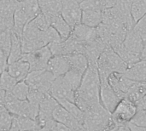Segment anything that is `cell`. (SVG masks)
<instances>
[{
  "instance_id": "obj_2",
  "label": "cell",
  "mask_w": 146,
  "mask_h": 131,
  "mask_svg": "<svg viewBox=\"0 0 146 131\" xmlns=\"http://www.w3.org/2000/svg\"><path fill=\"white\" fill-rule=\"evenodd\" d=\"M82 128L85 131H109L115 124L112 121L111 113L102 104L96 105L84 112Z\"/></svg>"
},
{
  "instance_id": "obj_9",
  "label": "cell",
  "mask_w": 146,
  "mask_h": 131,
  "mask_svg": "<svg viewBox=\"0 0 146 131\" xmlns=\"http://www.w3.org/2000/svg\"><path fill=\"white\" fill-rule=\"evenodd\" d=\"M62 16L73 29L81 23L82 9L77 0H62Z\"/></svg>"
},
{
  "instance_id": "obj_49",
  "label": "cell",
  "mask_w": 146,
  "mask_h": 131,
  "mask_svg": "<svg viewBox=\"0 0 146 131\" xmlns=\"http://www.w3.org/2000/svg\"><path fill=\"white\" fill-rule=\"evenodd\" d=\"M28 131H38V130H28Z\"/></svg>"
},
{
  "instance_id": "obj_22",
  "label": "cell",
  "mask_w": 146,
  "mask_h": 131,
  "mask_svg": "<svg viewBox=\"0 0 146 131\" xmlns=\"http://www.w3.org/2000/svg\"><path fill=\"white\" fill-rule=\"evenodd\" d=\"M65 57L68 62L70 69H74L84 73L89 66L88 60L82 54H72L65 55Z\"/></svg>"
},
{
  "instance_id": "obj_10",
  "label": "cell",
  "mask_w": 146,
  "mask_h": 131,
  "mask_svg": "<svg viewBox=\"0 0 146 131\" xmlns=\"http://www.w3.org/2000/svg\"><path fill=\"white\" fill-rule=\"evenodd\" d=\"M49 95H50L56 101L67 100L74 102L75 92L66 83L62 76L55 78L50 90Z\"/></svg>"
},
{
  "instance_id": "obj_21",
  "label": "cell",
  "mask_w": 146,
  "mask_h": 131,
  "mask_svg": "<svg viewBox=\"0 0 146 131\" xmlns=\"http://www.w3.org/2000/svg\"><path fill=\"white\" fill-rule=\"evenodd\" d=\"M103 21V11L100 10H82L81 23L96 28Z\"/></svg>"
},
{
  "instance_id": "obj_13",
  "label": "cell",
  "mask_w": 146,
  "mask_h": 131,
  "mask_svg": "<svg viewBox=\"0 0 146 131\" xmlns=\"http://www.w3.org/2000/svg\"><path fill=\"white\" fill-rule=\"evenodd\" d=\"M52 118L56 122L63 124L72 131L83 130L82 125L61 105H58L55 108L52 113Z\"/></svg>"
},
{
  "instance_id": "obj_38",
  "label": "cell",
  "mask_w": 146,
  "mask_h": 131,
  "mask_svg": "<svg viewBox=\"0 0 146 131\" xmlns=\"http://www.w3.org/2000/svg\"><path fill=\"white\" fill-rule=\"evenodd\" d=\"M33 26H35L37 28L40 29L41 31H46L47 28L50 26V24L47 20V19L45 18V16L40 12L32 21H30Z\"/></svg>"
},
{
  "instance_id": "obj_46",
  "label": "cell",
  "mask_w": 146,
  "mask_h": 131,
  "mask_svg": "<svg viewBox=\"0 0 146 131\" xmlns=\"http://www.w3.org/2000/svg\"><path fill=\"white\" fill-rule=\"evenodd\" d=\"M9 131H20L16 123H15V118H14V120H13V123H12V125L10 127V129L9 130Z\"/></svg>"
},
{
  "instance_id": "obj_32",
  "label": "cell",
  "mask_w": 146,
  "mask_h": 131,
  "mask_svg": "<svg viewBox=\"0 0 146 131\" xmlns=\"http://www.w3.org/2000/svg\"><path fill=\"white\" fill-rule=\"evenodd\" d=\"M11 46V30L0 31V49L9 56Z\"/></svg>"
},
{
  "instance_id": "obj_6",
  "label": "cell",
  "mask_w": 146,
  "mask_h": 131,
  "mask_svg": "<svg viewBox=\"0 0 146 131\" xmlns=\"http://www.w3.org/2000/svg\"><path fill=\"white\" fill-rule=\"evenodd\" d=\"M55 77L46 69L32 71L24 80L30 89L41 91L44 94H49Z\"/></svg>"
},
{
  "instance_id": "obj_24",
  "label": "cell",
  "mask_w": 146,
  "mask_h": 131,
  "mask_svg": "<svg viewBox=\"0 0 146 131\" xmlns=\"http://www.w3.org/2000/svg\"><path fill=\"white\" fill-rule=\"evenodd\" d=\"M116 53L117 55L122 59V61L128 66H132L135 63H137L138 61H140V55H136V54H133L130 51H128L124 46L123 44H120V45H117L114 48H112Z\"/></svg>"
},
{
  "instance_id": "obj_3",
  "label": "cell",
  "mask_w": 146,
  "mask_h": 131,
  "mask_svg": "<svg viewBox=\"0 0 146 131\" xmlns=\"http://www.w3.org/2000/svg\"><path fill=\"white\" fill-rule=\"evenodd\" d=\"M97 67L98 70L99 78H108L113 72L125 73L128 68V66L111 47L108 46L100 55L97 61Z\"/></svg>"
},
{
  "instance_id": "obj_27",
  "label": "cell",
  "mask_w": 146,
  "mask_h": 131,
  "mask_svg": "<svg viewBox=\"0 0 146 131\" xmlns=\"http://www.w3.org/2000/svg\"><path fill=\"white\" fill-rule=\"evenodd\" d=\"M15 123L19 128L20 131H28V130H39L40 126L38 125L37 120L22 116H15Z\"/></svg>"
},
{
  "instance_id": "obj_1",
  "label": "cell",
  "mask_w": 146,
  "mask_h": 131,
  "mask_svg": "<svg viewBox=\"0 0 146 131\" xmlns=\"http://www.w3.org/2000/svg\"><path fill=\"white\" fill-rule=\"evenodd\" d=\"M100 78L97 65L89 64L75 92L74 103L83 111L100 104Z\"/></svg>"
},
{
  "instance_id": "obj_7",
  "label": "cell",
  "mask_w": 146,
  "mask_h": 131,
  "mask_svg": "<svg viewBox=\"0 0 146 131\" xmlns=\"http://www.w3.org/2000/svg\"><path fill=\"white\" fill-rule=\"evenodd\" d=\"M137 110V106L133 101L127 98H123L111 113L112 121L115 125L127 124L133 118Z\"/></svg>"
},
{
  "instance_id": "obj_25",
  "label": "cell",
  "mask_w": 146,
  "mask_h": 131,
  "mask_svg": "<svg viewBox=\"0 0 146 131\" xmlns=\"http://www.w3.org/2000/svg\"><path fill=\"white\" fill-rule=\"evenodd\" d=\"M59 105H61L63 108H65L81 125L84 119V114L85 113L73 101H69L67 100H62L57 101Z\"/></svg>"
},
{
  "instance_id": "obj_41",
  "label": "cell",
  "mask_w": 146,
  "mask_h": 131,
  "mask_svg": "<svg viewBox=\"0 0 146 131\" xmlns=\"http://www.w3.org/2000/svg\"><path fill=\"white\" fill-rule=\"evenodd\" d=\"M117 1L118 0H102L104 7V9L115 7V5L116 4Z\"/></svg>"
},
{
  "instance_id": "obj_16",
  "label": "cell",
  "mask_w": 146,
  "mask_h": 131,
  "mask_svg": "<svg viewBox=\"0 0 146 131\" xmlns=\"http://www.w3.org/2000/svg\"><path fill=\"white\" fill-rule=\"evenodd\" d=\"M69 69L70 67L65 55H52L46 66V70L55 78L63 76Z\"/></svg>"
},
{
  "instance_id": "obj_36",
  "label": "cell",
  "mask_w": 146,
  "mask_h": 131,
  "mask_svg": "<svg viewBox=\"0 0 146 131\" xmlns=\"http://www.w3.org/2000/svg\"><path fill=\"white\" fill-rule=\"evenodd\" d=\"M48 94H44L41 91L38 90H34V89H30L29 88V92L27 95V101L30 103L35 104V105H38L41 103V101L44 100V98L45 97V95Z\"/></svg>"
},
{
  "instance_id": "obj_42",
  "label": "cell",
  "mask_w": 146,
  "mask_h": 131,
  "mask_svg": "<svg viewBox=\"0 0 146 131\" xmlns=\"http://www.w3.org/2000/svg\"><path fill=\"white\" fill-rule=\"evenodd\" d=\"M109 131H131L130 128L128 127V124H124V125H115Z\"/></svg>"
},
{
  "instance_id": "obj_35",
  "label": "cell",
  "mask_w": 146,
  "mask_h": 131,
  "mask_svg": "<svg viewBox=\"0 0 146 131\" xmlns=\"http://www.w3.org/2000/svg\"><path fill=\"white\" fill-rule=\"evenodd\" d=\"M130 123L139 127H146V108L138 109Z\"/></svg>"
},
{
  "instance_id": "obj_48",
  "label": "cell",
  "mask_w": 146,
  "mask_h": 131,
  "mask_svg": "<svg viewBox=\"0 0 146 131\" xmlns=\"http://www.w3.org/2000/svg\"><path fill=\"white\" fill-rule=\"evenodd\" d=\"M15 1H17V2H21V1H23V0H15Z\"/></svg>"
},
{
  "instance_id": "obj_34",
  "label": "cell",
  "mask_w": 146,
  "mask_h": 131,
  "mask_svg": "<svg viewBox=\"0 0 146 131\" xmlns=\"http://www.w3.org/2000/svg\"><path fill=\"white\" fill-rule=\"evenodd\" d=\"M44 41H45L46 45H49V44L53 43H58V42L62 41V38L58 34V32L51 26H50L47 28V30L44 31Z\"/></svg>"
},
{
  "instance_id": "obj_18",
  "label": "cell",
  "mask_w": 146,
  "mask_h": 131,
  "mask_svg": "<svg viewBox=\"0 0 146 131\" xmlns=\"http://www.w3.org/2000/svg\"><path fill=\"white\" fill-rule=\"evenodd\" d=\"M7 72L16 79L17 82L24 81L30 72V66L28 63L22 59L8 65Z\"/></svg>"
},
{
  "instance_id": "obj_8",
  "label": "cell",
  "mask_w": 146,
  "mask_h": 131,
  "mask_svg": "<svg viewBox=\"0 0 146 131\" xmlns=\"http://www.w3.org/2000/svg\"><path fill=\"white\" fill-rule=\"evenodd\" d=\"M52 54L48 46H44L30 53H24L21 59L27 61L30 66V72L46 69L47 64Z\"/></svg>"
},
{
  "instance_id": "obj_31",
  "label": "cell",
  "mask_w": 146,
  "mask_h": 131,
  "mask_svg": "<svg viewBox=\"0 0 146 131\" xmlns=\"http://www.w3.org/2000/svg\"><path fill=\"white\" fill-rule=\"evenodd\" d=\"M11 92L14 96L18 100L26 101L27 99V95L29 92V86L26 84L25 81L17 82Z\"/></svg>"
},
{
  "instance_id": "obj_12",
  "label": "cell",
  "mask_w": 146,
  "mask_h": 131,
  "mask_svg": "<svg viewBox=\"0 0 146 131\" xmlns=\"http://www.w3.org/2000/svg\"><path fill=\"white\" fill-rule=\"evenodd\" d=\"M58 102L50 95H46L44 100L39 104V109H38V114L37 117V122L40 128H42L48 121L51 120L52 113L55 108L58 106Z\"/></svg>"
},
{
  "instance_id": "obj_50",
  "label": "cell",
  "mask_w": 146,
  "mask_h": 131,
  "mask_svg": "<svg viewBox=\"0 0 146 131\" xmlns=\"http://www.w3.org/2000/svg\"><path fill=\"white\" fill-rule=\"evenodd\" d=\"M81 131H85V130H81Z\"/></svg>"
},
{
  "instance_id": "obj_15",
  "label": "cell",
  "mask_w": 146,
  "mask_h": 131,
  "mask_svg": "<svg viewBox=\"0 0 146 131\" xmlns=\"http://www.w3.org/2000/svg\"><path fill=\"white\" fill-rule=\"evenodd\" d=\"M70 36H72L78 42L86 43L95 40L98 38V32L97 28L90 27L80 23L72 29Z\"/></svg>"
},
{
  "instance_id": "obj_29",
  "label": "cell",
  "mask_w": 146,
  "mask_h": 131,
  "mask_svg": "<svg viewBox=\"0 0 146 131\" xmlns=\"http://www.w3.org/2000/svg\"><path fill=\"white\" fill-rule=\"evenodd\" d=\"M15 116L12 115L4 105L0 106V131H9Z\"/></svg>"
},
{
  "instance_id": "obj_14",
  "label": "cell",
  "mask_w": 146,
  "mask_h": 131,
  "mask_svg": "<svg viewBox=\"0 0 146 131\" xmlns=\"http://www.w3.org/2000/svg\"><path fill=\"white\" fill-rule=\"evenodd\" d=\"M40 12L45 16L49 24L52 19L61 15L62 0H37Z\"/></svg>"
},
{
  "instance_id": "obj_39",
  "label": "cell",
  "mask_w": 146,
  "mask_h": 131,
  "mask_svg": "<svg viewBox=\"0 0 146 131\" xmlns=\"http://www.w3.org/2000/svg\"><path fill=\"white\" fill-rule=\"evenodd\" d=\"M8 65V56L0 49V74L7 70Z\"/></svg>"
},
{
  "instance_id": "obj_26",
  "label": "cell",
  "mask_w": 146,
  "mask_h": 131,
  "mask_svg": "<svg viewBox=\"0 0 146 131\" xmlns=\"http://www.w3.org/2000/svg\"><path fill=\"white\" fill-rule=\"evenodd\" d=\"M83 74L82 72L74 70V69H69L62 77L64 78V80L66 81V83L70 86V88L76 92V90H78V88L80 87L81 81H82V78H83Z\"/></svg>"
},
{
  "instance_id": "obj_30",
  "label": "cell",
  "mask_w": 146,
  "mask_h": 131,
  "mask_svg": "<svg viewBox=\"0 0 146 131\" xmlns=\"http://www.w3.org/2000/svg\"><path fill=\"white\" fill-rule=\"evenodd\" d=\"M17 84V81L15 78H14L8 72L7 70L3 72L0 74V88L5 91H12L15 84Z\"/></svg>"
},
{
  "instance_id": "obj_37",
  "label": "cell",
  "mask_w": 146,
  "mask_h": 131,
  "mask_svg": "<svg viewBox=\"0 0 146 131\" xmlns=\"http://www.w3.org/2000/svg\"><path fill=\"white\" fill-rule=\"evenodd\" d=\"M133 29L142 38L145 43L146 40V14L134 24Z\"/></svg>"
},
{
  "instance_id": "obj_11",
  "label": "cell",
  "mask_w": 146,
  "mask_h": 131,
  "mask_svg": "<svg viewBox=\"0 0 146 131\" xmlns=\"http://www.w3.org/2000/svg\"><path fill=\"white\" fill-rule=\"evenodd\" d=\"M100 103L109 112L112 113L121 99L115 94L108 82V78H100Z\"/></svg>"
},
{
  "instance_id": "obj_33",
  "label": "cell",
  "mask_w": 146,
  "mask_h": 131,
  "mask_svg": "<svg viewBox=\"0 0 146 131\" xmlns=\"http://www.w3.org/2000/svg\"><path fill=\"white\" fill-rule=\"evenodd\" d=\"M80 7L82 10H104L102 0H84L80 3Z\"/></svg>"
},
{
  "instance_id": "obj_44",
  "label": "cell",
  "mask_w": 146,
  "mask_h": 131,
  "mask_svg": "<svg viewBox=\"0 0 146 131\" xmlns=\"http://www.w3.org/2000/svg\"><path fill=\"white\" fill-rule=\"evenodd\" d=\"M136 106H137L138 109H139V108H146V95L145 97L140 102H139Z\"/></svg>"
},
{
  "instance_id": "obj_5",
  "label": "cell",
  "mask_w": 146,
  "mask_h": 131,
  "mask_svg": "<svg viewBox=\"0 0 146 131\" xmlns=\"http://www.w3.org/2000/svg\"><path fill=\"white\" fill-rule=\"evenodd\" d=\"M44 31H41L29 22L23 29L21 37L23 54L30 53L44 46H47L44 41Z\"/></svg>"
},
{
  "instance_id": "obj_17",
  "label": "cell",
  "mask_w": 146,
  "mask_h": 131,
  "mask_svg": "<svg viewBox=\"0 0 146 131\" xmlns=\"http://www.w3.org/2000/svg\"><path fill=\"white\" fill-rule=\"evenodd\" d=\"M122 44L128 51L139 55H140L145 46L142 38L133 29H131L127 32Z\"/></svg>"
},
{
  "instance_id": "obj_28",
  "label": "cell",
  "mask_w": 146,
  "mask_h": 131,
  "mask_svg": "<svg viewBox=\"0 0 146 131\" xmlns=\"http://www.w3.org/2000/svg\"><path fill=\"white\" fill-rule=\"evenodd\" d=\"M146 14V0H133L131 15L134 24Z\"/></svg>"
},
{
  "instance_id": "obj_4",
  "label": "cell",
  "mask_w": 146,
  "mask_h": 131,
  "mask_svg": "<svg viewBox=\"0 0 146 131\" xmlns=\"http://www.w3.org/2000/svg\"><path fill=\"white\" fill-rule=\"evenodd\" d=\"M39 13L40 9L37 0H23L18 2L14 13V26L12 32L21 37L25 26Z\"/></svg>"
},
{
  "instance_id": "obj_43",
  "label": "cell",
  "mask_w": 146,
  "mask_h": 131,
  "mask_svg": "<svg viewBox=\"0 0 146 131\" xmlns=\"http://www.w3.org/2000/svg\"><path fill=\"white\" fill-rule=\"evenodd\" d=\"M128 127L130 128L131 131H146V127H145V128L139 127V126H136L131 123H128Z\"/></svg>"
},
{
  "instance_id": "obj_23",
  "label": "cell",
  "mask_w": 146,
  "mask_h": 131,
  "mask_svg": "<svg viewBox=\"0 0 146 131\" xmlns=\"http://www.w3.org/2000/svg\"><path fill=\"white\" fill-rule=\"evenodd\" d=\"M50 26H51L58 32L62 40L68 38V37L71 35L72 28L62 18V14L52 19L50 22Z\"/></svg>"
},
{
  "instance_id": "obj_19",
  "label": "cell",
  "mask_w": 146,
  "mask_h": 131,
  "mask_svg": "<svg viewBox=\"0 0 146 131\" xmlns=\"http://www.w3.org/2000/svg\"><path fill=\"white\" fill-rule=\"evenodd\" d=\"M127 78L146 84V61H139L137 63L128 66L125 73H123Z\"/></svg>"
},
{
  "instance_id": "obj_47",
  "label": "cell",
  "mask_w": 146,
  "mask_h": 131,
  "mask_svg": "<svg viewBox=\"0 0 146 131\" xmlns=\"http://www.w3.org/2000/svg\"><path fill=\"white\" fill-rule=\"evenodd\" d=\"M77 1H78V2H79L80 3H81V2H83L84 0H77Z\"/></svg>"
},
{
  "instance_id": "obj_20",
  "label": "cell",
  "mask_w": 146,
  "mask_h": 131,
  "mask_svg": "<svg viewBox=\"0 0 146 131\" xmlns=\"http://www.w3.org/2000/svg\"><path fill=\"white\" fill-rule=\"evenodd\" d=\"M23 55L21 37L11 31V46L8 56V63H13L21 59Z\"/></svg>"
},
{
  "instance_id": "obj_45",
  "label": "cell",
  "mask_w": 146,
  "mask_h": 131,
  "mask_svg": "<svg viewBox=\"0 0 146 131\" xmlns=\"http://www.w3.org/2000/svg\"><path fill=\"white\" fill-rule=\"evenodd\" d=\"M140 61H146V44H145L141 54H140Z\"/></svg>"
},
{
  "instance_id": "obj_40",
  "label": "cell",
  "mask_w": 146,
  "mask_h": 131,
  "mask_svg": "<svg viewBox=\"0 0 146 131\" xmlns=\"http://www.w3.org/2000/svg\"><path fill=\"white\" fill-rule=\"evenodd\" d=\"M52 131H72L70 129H68V127L64 126L63 124H59L57 122L55 121V124L53 125V128H52Z\"/></svg>"
}]
</instances>
